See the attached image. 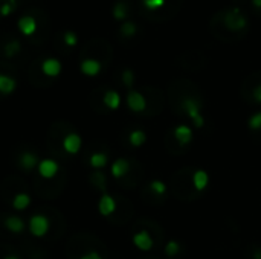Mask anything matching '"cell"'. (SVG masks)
Segmentation results:
<instances>
[{"label":"cell","instance_id":"6da1fadb","mask_svg":"<svg viewBox=\"0 0 261 259\" xmlns=\"http://www.w3.org/2000/svg\"><path fill=\"white\" fill-rule=\"evenodd\" d=\"M167 93L170 108L174 114L188 118L197 128L205 125V118L202 114L203 96L197 84L185 78L174 79L168 85Z\"/></svg>","mask_w":261,"mask_h":259},{"label":"cell","instance_id":"7a4b0ae2","mask_svg":"<svg viewBox=\"0 0 261 259\" xmlns=\"http://www.w3.org/2000/svg\"><path fill=\"white\" fill-rule=\"evenodd\" d=\"M251 23L243 8L234 5L219 9L210 20L211 34L223 43H237L249 32Z\"/></svg>","mask_w":261,"mask_h":259},{"label":"cell","instance_id":"3957f363","mask_svg":"<svg viewBox=\"0 0 261 259\" xmlns=\"http://www.w3.org/2000/svg\"><path fill=\"white\" fill-rule=\"evenodd\" d=\"M184 6V0H139L141 14L151 21L164 23L174 18Z\"/></svg>","mask_w":261,"mask_h":259},{"label":"cell","instance_id":"277c9868","mask_svg":"<svg viewBox=\"0 0 261 259\" xmlns=\"http://www.w3.org/2000/svg\"><path fill=\"white\" fill-rule=\"evenodd\" d=\"M193 172L194 171L191 169H180L177 174H174L171 182V191L176 195V198L191 202L202 195L193 185Z\"/></svg>","mask_w":261,"mask_h":259},{"label":"cell","instance_id":"5b68a950","mask_svg":"<svg viewBox=\"0 0 261 259\" xmlns=\"http://www.w3.org/2000/svg\"><path fill=\"white\" fill-rule=\"evenodd\" d=\"M176 64L179 67H182L184 70H188V72H199V70H203L208 64V58L205 55L203 50H199V49H191V50H187L184 53H180L177 58H176Z\"/></svg>","mask_w":261,"mask_h":259},{"label":"cell","instance_id":"8992f818","mask_svg":"<svg viewBox=\"0 0 261 259\" xmlns=\"http://www.w3.org/2000/svg\"><path fill=\"white\" fill-rule=\"evenodd\" d=\"M242 96L252 104H261V70L246 76L242 84Z\"/></svg>","mask_w":261,"mask_h":259},{"label":"cell","instance_id":"52a82bcc","mask_svg":"<svg viewBox=\"0 0 261 259\" xmlns=\"http://www.w3.org/2000/svg\"><path fill=\"white\" fill-rule=\"evenodd\" d=\"M145 99H147V110L144 114L147 116H154L159 114L164 108L165 99H164V92L156 87H145L142 90Z\"/></svg>","mask_w":261,"mask_h":259},{"label":"cell","instance_id":"ba28073f","mask_svg":"<svg viewBox=\"0 0 261 259\" xmlns=\"http://www.w3.org/2000/svg\"><path fill=\"white\" fill-rule=\"evenodd\" d=\"M165 194H167V185L162 180H151L145 191H144V197H148V202L153 205H162L165 202Z\"/></svg>","mask_w":261,"mask_h":259},{"label":"cell","instance_id":"9c48e42d","mask_svg":"<svg viewBox=\"0 0 261 259\" xmlns=\"http://www.w3.org/2000/svg\"><path fill=\"white\" fill-rule=\"evenodd\" d=\"M28 229L31 232L32 237L35 238H43L46 237V234L49 232L50 229V223H49V218L43 214H35L29 218V224H28Z\"/></svg>","mask_w":261,"mask_h":259},{"label":"cell","instance_id":"30bf717a","mask_svg":"<svg viewBox=\"0 0 261 259\" xmlns=\"http://www.w3.org/2000/svg\"><path fill=\"white\" fill-rule=\"evenodd\" d=\"M125 99H127L128 108H130L133 113H138V114L145 113V110H147V99H145V96H144L142 92L133 90V89H132V90H128Z\"/></svg>","mask_w":261,"mask_h":259},{"label":"cell","instance_id":"8fae6325","mask_svg":"<svg viewBox=\"0 0 261 259\" xmlns=\"http://www.w3.org/2000/svg\"><path fill=\"white\" fill-rule=\"evenodd\" d=\"M171 134H173L174 140L177 142V145H179L182 150H187V147H188V145L191 143V140H193V130H191V127H188V125H185V124L177 125L176 128H173Z\"/></svg>","mask_w":261,"mask_h":259},{"label":"cell","instance_id":"7c38bea8","mask_svg":"<svg viewBox=\"0 0 261 259\" xmlns=\"http://www.w3.org/2000/svg\"><path fill=\"white\" fill-rule=\"evenodd\" d=\"M61 147L63 150L70 154V156H75L81 151V147H83V139L78 133H69L63 137V142H61Z\"/></svg>","mask_w":261,"mask_h":259},{"label":"cell","instance_id":"4fadbf2b","mask_svg":"<svg viewBox=\"0 0 261 259\" xmlns=\"http://www.w3.org/2000/svg\"><path fill=\"white\" fill-rule=\"evenodd\" d=\"M58 169H60V166H58V163L54 159H41L38 166H37L38 176L46 179V180L54 179L58 174Z\"/></svg>","mask_w":261,"mask_h":259},{"label":"cell","instance_id":"5bb4252c","mask_svg":"<svg viewBox=\"0 0 261 259\" xmlns=\"http://www.w3.org/2000/svg\"><path fill=\"white\" fill-rule=\"evenodd\" d=\"M133 244L142 252H150L154 247V238L148 231H139L133 235Z\"/></svg>","mask_w":261,"mask_h":259},{"label":"cell","instance_id":"9a60e30c","mask_svg":"<svg viewBox=\"0 0 261 259\" xmlns=\"http://www.w3.org/2000/svg\"><path fill=\"white\" fill-rule=\"evenodd\" d=\"M118 211V202L110 194H102L98 202V212L102 217H112Z\"/></svg>","mask_w":261,"mask_h":259},{"label":"cell","instance_id":"2e32d148","mask_svg":"<svg viewBox=\"0 0 261 259\" xmlns=\"http://www.w3.org/2000/svg\"><path fill=\"white\" fill-rule=\"evenodd\" d=\"M130 171H132V163H130L128 159H124V157L116 159L110 166V172L116 180H121V179L127 177L130 174Z\"/></svg>","mask_w":261,"mask_h":259},{"label":"cell","instance_id":"e0dca14e","mask_svg":"<svg viewBox=\"0 0 261 259\" xmlns=\"http://www.w3.org/2000/svg\"><path fill=\"white\" fill-rule=\"evenodd\" d=\"M80 70L86 76H96L102 70V63L96 58H86L80 64Z\"/></svg>","mask_w":261,"mask_h":259},{"label":"cell","instance_id":"ac0fdd59","mask_svg":"<svg viewBox=\"0 0 261 259\" xmlns=\"http://www.w3.org/2000/svg\"><path fill=\"white\" fill-rule=\"evenodd\" d=\"M17 27H18V31H20L24 37H31V35H34L35 31H37V21H35V18H34L32 15H23V17L18 18Z\"/></svg>","mask_w":261,"mask_h":259},{"label":"cell","instance_id":"d6986e66","mask_svg":"<svg viewBox=\"0 0 261 259\" xmlns=\"http://www.w3.org/2000/svg\"><path fill=\"white\" fill-rule=\"evenodd\" d=\"M61 70H63V66L57 58H46L41 63V72L49 78H57L61 73Z\"/></svg>","mask_w":261,"mask_h":259},{"label":"cell","instance_id":"ffe728a7","mask_svg":"<svg viewBox=\"0 0 261 259\" xmlns=\"http://www.w3.org/2000/svg\"><path fill=\"white\" fill-rule=\"evenodd\" d=\"M38 163H40L38 156H37L35 153H31V151H24V153H21L20 157H18V165H20V168L24 169V171H32V169H35V168L38 166Z\"/></svg>","mask_w":261,"mask_h":259},{"label":"cell","instance_id":"44dd1931","mask_svg":"<svg viewBox=\"0 0 261 259\" xmlns=\"http://www.w3.org/2000/svg\"><path fill=\"white\" fill-rule=\"evenodd\" d=\"M5 227H6V231L12 232V234H15V235H20V234L24 232L26 224H24L23 218H20V217H17V215H9V217L5 220Z\"/></svg>","mask_w":261,"mask_h":259},{"label":"cell","instance_id":"7402d4cb","mask_svg":"<svg viewBox=\"0 0 261 259\" xmlns=\"http://www.w3.org/2000/svg\"><path fill=\"white\" fill-rule=\"evenodd\" d=\"M138 34H139V26H138L135 21H132V20L122 21V24H121V27H119V35H121V38H124V40H132V38L138 37Z\"/></svg>","mask_w":261,"mask_h":259},{"label":"cell","instance_id":"603a6c76","mask_svg":"<svg viewBox=\"0 0 261 259\" xmlns=\"http://www.w3.org/2000/svg\"><path fill=\"white\" fill-rule=\"evenodd\" d=\"M193 185L202 194L208 188V185H210V176H208V172L203 171V169H196L193 172Z\"/></svg>","mask_w":261,"mask_h":259},{"label":"cell","instance_id":"cb8c5ba5","mask_svg":"<svg viewBox=\"0 0 261 259\" xmlns=\"http://www.w3.org/2000/svg\"><path fill=\"white\" fill-rule=\"evenodd\" d=\"M17 89V81L9 76V75H5V73H0V95H11L14 93Z\"/></svg>","mask_w":261,"mask_h":259},{"label":"cell","instance_id":"d4e9b609","mask_svg":"<svg viewBox=\"0 0 261 259\" xmlns=\"http://www.w3.org/2000/svg\"><path fill=\"white\" fill-rule=\"evenodd\" d=\"M102 104L109 110H118L121 105V96L116 90H107L102 96Z\"/></svg>","mask_w":261,"mask_h":259},{"label":"cell","instance_id":"484cf974","mask_svg":"<svg viewBox=\"0 0 261 259\" xmlns=\"http://www.w3.org/2000/svg\"><path fill=\"white\" fill-rule=\"evenodd\" d=\"M31 195L29 194H26V192H18V194H15L14 195V198H12V208L15 209V211H18V212H21V211H26L29 206H31Z\"/></svg>","mask_w":261,"mask_h":259},{"label":"cell","instance_id":"4316f807","mask_svg":"<svg viewBox=\"0 0 261 259\" xmlns=\"http://www.w3.org/2000/svg\"><path fill=\"white\" fill-rule=\"evenodd\" d=\"M128 3L124 2V0H118L115 5H113V17L118 20V21H125V18L128 17Z\"/></svg>","mask_w":261,"mask_h":259},{"label":"cell","instance_id":"83f0119b","mask_svg":"<svg viewBox=\"0 0 261 259\" xmlns=\"http://www.w3.org/2000/svg\"><path fill=\"white\" fill-rule=\"evenodd\" d=\"M109 163V156L102 151H98V153H93L89 159V165L93 168V169H101L104 168L106 165Z\"/></svg>","mask_w":261,"mask_h":259},{"label":"cell","instance_id":"f1b7e54d","mask_svg":"<svg viewBox=\"0 0 261 259\" xmlns=\"http://www.w3.org/2000/svg\"><path fill=\"white\" fill-rule=\"evenodd\" d=\"M145 140H147V134H145V131H142V130H133V131L128 134V143H130L132 147H135V148L142 147V145L145 143Z\"/></svg>","mask_w":261,"mask_h":259},{"label":"cell","instance_id":"f546056e","mask_svg":"<svg viewBox=\"0 0 261 259\" xmlns=\"http://www.w3.org/2000/svg\"><path fill=\"white\" fill-rule=\"evenodd\" d=\"M164 252H165L167 258L174 259L180 255V252H182V246H180V243H179V241H176V240H170V241L165 244Z\"/></svg>","mask_w":261,"mask_h":259},{"label":"cell","instance_id":"4dcf8cb0","mask_svg":"<svg viewBox=\"0 0 261 259\" xmlns=\"http://www.w3.org/2000/svg\"><path fill=\"white\" fill-rule=\"evenodd\" d=\"M121 81L128 90H132L133 85H135V72L132 69H124L122 73H121Z\"/></svg>","mask_w":261,"mask_h":259},{"label":"cell","instance_id":"1f68e13d","mask_svg":"<svg viewBox=\"0 0 261 259\" xmlns=\"http://www.w3.org/2000/svg\"><path fill=\"white\" fill-rule=\"evenodd\" d=\"M20 49H21V46H20V41H17V40H12V41H9V43L5 46V55H6L8 58H11V56L17 55V53L20 52Z\"/></svg>","mask_w":261,"mask_h":259},{"label":"cell","instance_id":"d6a6232c","mask_svg":"<svg viewBox=\"0 0 261 259\" xmlns=\"http://www.w3.org/2000/svg\"><path fill=\"white\" fill-rule=\"evenodd\" d=\"M15 6H17V2H15V0H8V2H5V3L0 6V15H2V17L11 15V14L15 11Z\"/></svg>","mask_w":261,"mask_h":259},{"label":"cell","instance_id":"836d02e7","mask_svg":"<svg viewBox=\"0 0 261 259\" xmlns=\"http://www.w3.org/2000/svg\"><path fill=\"white\" fill-rule=\"evenodd\" d=\"M248 125L252 131H261V111L252 114L248 121Z\"/></svg>","mask_w":261,"mask_h":259},{"label":"cell","instance_id":"e575fe53","mask_svg":"<svg viewBox=\"0 0 261 259\" xmlns=\"http://www.w3.org/2000/svg\"><path fill=\"white\" fill-rule=\"evenodd\" d=\"M63 40H64V44L69 46V47H73L78 43V37H76V34L73 31H66L64 35H63Z\"/></svg>","mask_w":261,"mask_h":259},{"label":"cell","instance_id":"d590c367","mask_svg":"<svg viewBox=\"0 0 261 259\" xmlns=\"http://www.w3.org/2000/svg\"><path fill=\"white\" fill-rule=\"evenodd\" d=\"M92 182H93L95 186H98L101 191H106V177H104L102 172H99V171L93 172V174H92Z\"/></svg>","mask_w":261,"mask_h":259},{"label":"cell","instance_id":"8d00e7d4","mask_svg":"<svg viewBox=\"0 0 261 259\" xmlns=\"http://www.w3.org/2000/svg\"><path fill=\"white\" fill-rule=\"evenodd\" d=\"M78 259H104V258H102V255H101L99 252H96V250H89V252L83 253V255H81Z\"/></svg>","mask_w":261,"mask_h":259},{"label":"cell","instance_id":"74e56055","mask_svg":"<svg viewBox=\"0 0 261 259\" xmlns=\"http://www.w3.org/2000/svg\"><path fill=\"white\" fill-rule=\"evenodd\" d=\"M251 6H252V11L261 17V0H251V3H249Z\"/></svg>","mask_w":261,"mask_h":259},{"label":"cell","instance_id":"f35d334b","mask_svg":"<svg viewBox=\"0 0 261 259\" xmlns=\"http://www.w3.org/2000/svg\"><path fill=\"white\" fill-rule=\"evenodd\" d=\"M252 259H261V247L258 246V247H254L252 249Z\"/></svg>","mask_w":261,"mask_h":259},{"label":"cell","instance_id":"ab89813d","mask_svg":"<svg viewBox=\"0 0 261 259\" xmlns=\"http://www.w3.org/2000/svg\"><path fill=\"white\" fill-rule=\"evenodd\" d=\"M3 259H20L18 256H15V255H9V256H6V258Z\"/></svg>","mask_w":261,"mask_h":259}]
</instances>
